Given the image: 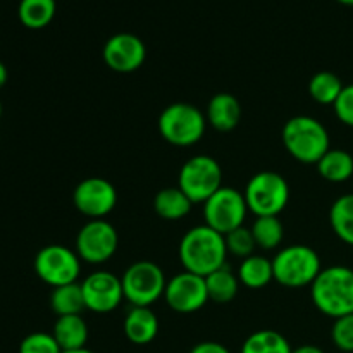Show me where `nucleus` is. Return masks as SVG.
<instances>
[{"mask_svg":"<svg viewBox=\"0 0 353 353\" xmlns=\"http://www.w3.org/2000/svg\"><path fill=\"white\" fill-rule=\"evenodd\" d=\"M238 279H240V285L250 290L265 288L274 279L272 261L255 254L243 259L238 268Z\"/></svg>","mask_w":353,"mask_h":353,"instance_id":"21","label":"nucleus"},{"mask_svg":"<svg viewBox=\"0 0 353 353\" xmlns=\"http://www.w3.org/2000/svg\"><path fill=\"white\" fill-rule=\"evenodd\" d=\"M207 293H209V302H216L224 305L236 299L238 290H240V279L230 268H221L214 271L205 278Z\"/></svg>","mask_w":353,"mask_h":353,"instance_id":"22","label":"nucleus"},{"mask_svg":"<svg viewBox=\"0 0 353 353\" xmlns=\"http://www.w3.org/2000/svg\"><path fill=\"white\" fill-rule=\"evenodd\" d=\"M207 124L221 133L233 131L240 124L241 119V105L238 99L231 93H216L209 100V105L205 109Z\"/></svg>","mask_w":353,"mask_h":353,"instance_id":"16","label":"nucleus"},{"mask_svg":"<svg viewBox=\"0 0 353 353\" xmlns=\"http://www.w3.org/2000/svg\"><path fill=\"white\" fill-rule=\"evenodd\" d=\"M281 140L286 152L302 164H317L331 148L330 131L312 116H295L286 121Z\"/></svg>","mask_w":353,"mask_h":353,"instance_id":"3","label":"nucleus"},{"mask_svg":"<svg viewBox=\"0 0 353 353\" xmlns=\"http://www.w3.org/2000/svg\"><path fill=\"white\" fill-rule=\"evenodd\" d=\"M62 353H93L92 350H88V348H79V350H68V352H62Z\"/></svg>","mask_w":353,"mask_h":353,"instance_id":"36","label":"nucleus"},{"mask_svg":"<svg viewBox=\"0 0 353 353\" xmlns=\"http://www.w3.org/2000/svg\"><path fill=\"white\" fill-rule=\"evenodd\" d=\"M247 212L248 207L243 192L230 186H221L207 202H203L205 224L224 236L243 226Z\"/></svg>","mask_w":353,"mask_h":353,"instance_id":"9","label":"nucleus"},{"mask_svg":"<svg viewBox=\"0 0 353 353\" xmlns=\"http://www.w3.org/2000/svg\"><path fill=\"white\" fill-rule=\"evenodd\" d=\"M102 57L109 69L121 74H130L143 65L147 59V47L137 34L116 33L103 45Z\"/></svg>","mask_w":353,"mask_h":353,"instance_id":"15","label":"nucleus"},{"mask_svg":"<svg viewBox=\"0 0 353 353\" xmlns=\"http://www.w3.org/2000/svg\"><path fill=\"white\" fill-rule=\"evenodd\" d=\"M178 254L185 271L207 278L214 271L226 265V240L224 234L202 224L183 234Z\"/></svg>","mask_w":353,"mask_h":353,"instance_id":"1","label":"nucleus"},{"mask_svg":"<svg viewBox=\"0 0 353 353\" xmlns=\"http://www.w3.org/2000/svg\"><path fill=\"white\" fill-rule=\"evenodd\" d=\"M178 186L193 203H203L223 186V169L210 155H193L181 165Z\"/></svg>","mask_w":353,"mask_h":353,"instance_id":"8","label":"nucleus"},{"mask_svg":"<svg viewBox=\"0 0 353 353\" xmlns=\"http://www.w3.org/2000/svg\"><path fill=\"white\" fill-rule=\"evenodd\" d=\"M316 165L330 183H345L353 176V155L343 148H330Z\"/></svg>","mask_w":353,"mask_h":353,"instance_id":"20","label":"nucleus"},{"mask_svg":"<svg viewBox=\"0 0 353 353\" xmlns=\"http://www.w3.org/2000/svg\"><path fill=\"white\" fill-rule=\"evenodd\" d=\"M34 272L52 288L78 283L81 259L64 245H47L34 257Z\"/></svg>","mask_w":353,"mask_h":353,"instance_id":"10","label":"nucleus"},{"mask_svg":"<svg viewBox=\"0 0 353 353\" xmlns=\"http://www.w3.org/2000/svg\"><path fill=\"white\" fill-rule=\"evenodd\" d=\"M76 210L90 219H103L117 203V192L112 183L100 176L85 178L78 183L72 193Z\"/></svg>","mask_w":353,"mask_h":353,"instance_id":"12","label":"nucleus"},{"mask_svg":"<svg viewBox=\"0 0 353 353\" xmlns=\"http://www.w3.org/2000/svg\"><path fill=\"white\" fill-rule=\"evenodd\" d=\"M124 334L133 345H148L159 333V319L150 307H133L123 323Z\"/></svg>","mask_w":353,"mask_h":353,"instance_id":"17","label":"nucleus"},{"mask_svg":"<svg viewBox=\"0 0 353 353\" xmlns=\"http://www.w3.org/2000/svg\"><path fill=\"white\" fill-rule=\"evenodd\" d=\"M340 3H343V6H353V0H338Z\"/></svg>","mask_w":353,"mask_h":353,"instance_id":"37","label":"nucleus"},{"mask_svg":"<svg viewBox=\"0 0 353 353\" xmlns=\"http://www.w3.org/2000/svg\"><path fill=\"white\" fill-rule=\"evenodd\" d=\"M19 353H62L52 333H31L21 341Z\"/></svg>","mask_w":353,"mask_h":353,"instance_id":"30","label":"nucleus"},{"mask_svg":"<svg viewBox=\"0 0 353 353\" xmlns=\"http://www.w3.org/2000/svg\"><path fill=\"white\" fill-rule=\"evenodd\" d=\"M164 300L178 314L199 312L209 302L205 278L188 271L172 276L165 286Z\"/></svg>","mask_w":353,"mask_h":353,"instance_id":"13","label":"nucleus"},{"mask_svg":"<svg viewBox=\"0 0 353 353\" xmlns=\"http://www.w3.org/2000/svg\"><path fill=\"white\" fill-rule=\"evenodd\" d=\"M290 341L274 330H261L252 333L241 345L240 353H292Z\"/></svg>","mask_w":353,"mask_h":353,"instance_id":"27","label":"nucleus"},{"mask_svg":"<svg viewBox=\"0 0 353 353\" xmlns=\"http://www.w3.org/2000/svg\"><path fill=\"white\" fill-rule=\"evenodd\" d=\"M243 195L255 217L279 216L290 202V185L279 172L261 171L248 179Z\"/></svg>","mask_w":353,"mask_h":353,"instance_id":"6","label":"nucleus"},{"mask_svg":"<svg viewBox=\"0 0 353 353\" xmlns=\"http://www.w3.org/2000/svg\"><path fill=\"white\" fill-rule=\"evenodd\" d=\"M310 299L324 316L331 319L353 314V269L331 265L323 269L310 285Z\"/></svg>","mask_w":353,"mask_h":353,"instance_id":"2","label":"nucleus"},{"mask_svg":"<svg viewBox=\"0 0 353 353\" xmlns=\"http://www.w3.org/2000/svg\"><path fill=\"white\" fill-rule=\"evenodd\" d=\"M272 271H274V281L285 288H303L316 281L323 268H321L319 254L312 247L290 245L274 255Z\"/></svg>","mask_w":353,"mask_h":353,"instance_id":"5","label":"nucleus"},{"mask_svg":"<svg viewBox=\"0 0 353 353\" xmlns=\"http://www.w3.org/2000/svg\"><path fill=\"white\" fill-rule=\"evenodd\" d=\"M193 202L185 195L179 186H168L157 192L154 199V209L164 221L185 219L192 210Z\"/></svg>","mask_w":353,"mask_h":353,"instance_id":"19","label":"nucleus"},{"mask_svg":"<svg viewBox=\"0 0 353 353\" xmlns=\"http://www.w3.org/2000/svg\"><path fill=\"white\" fill-rule=\"evenodd\" d=\"M224 240H226L228 254L234 255V257H240L241 261L254 255V250L257 248V243H255V238L252 234L250 228H238V230L228 233L224 236Z\"/></svg>","mask_w":353,"mask_h":353,"instance_id":"29","label":"nucleus"},{"mask_svg":"<svg viewBox=\"0 0 353 353\" xmlns=\"http://www.w3.org/2000/svg\"><path fill=\"white\" fill-rule=\"evenodd\" d=\"M333 107L340 123H343L348 128H353V83L345 86Z\"/></svg>","mask_w":353,"mask_h":353,"instance_id":"32","label":"nucleus"},{"mask_svg":"<svg viewBox=\"0 0 353 353\" xmlns=\"http://www.w3.org/2000/svg\"><path fill=\"white\" fill-rule=\"evenodd\" d=\"M0 117H2V102H0Z\"/></svg>","mask_w":353,"mask_h":353,"instance_id":"38","label":"nucleus"},{"mask_svg":"<svg viewBox=\"0 0 353 353\" xmlns=\"http://www.w3.org/2000/svg\"><path fill=\"white\" fill-rule=\"evenodd\" d=\"M119 245L117 231L109 221L90 219L76 236V254L88 264H103L114 257Z\"/></svg>","mask_w":353,"mask_h":353,"instance_id":"11","label":"nucleus"},{"mask_svg":"<svg viewBox=\"0 0 353 353\" xmlns=\"http://www.w3.org/2000/svg\"><path fill=\"white\" fill-rule=\"evenodd\" d=\"M190 353H231L224 345L217 343V341H202L196 343L195 347L190 350Z\"/></svg>","mask_w":353,"mask_h":353,"instance_id":"33","label":"nucleus"},{"mask_svg":"<svg viewBox=\"0 0 353 353\" xmlns=\"http://www.w3.org/2000/svg\"><path fill=\"white\" fill-rule=\"evenodd\" d=\"M52 334L62 352L79 350L88 341V326L81 316H61L55 321Z\"/></svg>","mask_w":353,"mask_h":353,"instance_id":"18","label":"nucleus"},{"mask_svg":"<svg viewBox=\"0 0 353 353\" xmlns=\"http://www.w3.org/2000/svg\"><path fill=\"white\" fill-rule=\"evenodd\" d=\"M86 309L95 314H109L124 300L121 278L109 271H95L81 283Z\"/></svg>","mask_w":353,"mask_h":353,"instance_id":"14","label":"nucleus"},{"mask_svg":"<svg viewBox=\"0 0 353 353\" xmlns=\"http://www.w3.org/2000/svg\"><path fill=\"white\" fill-rule=\"evenodd\" d=\"M50 307L57 317L61 316H81L86 309L85 296H83L81 283L57 286L50 293Z\"/></svg>","mask_w":353,"mask_h":353,"instance_id":"24","label":"nucleus"},{"mask_svg":"<svg viewBox=\"0 0 353 353\" xmlns=\"http://www.w3.org/2000/svg\"><path fill=\"white\" fill-rule=\"evenodd\" d=\"M292 353H324L319 347H314V345H302L299 348H293Z\"/></svg>","mask_w":353,"mask_h":353,"instance_id":"34","label":"nucleus"},{"mask_svg":"<svg viewBox=\"0 0 353 353\" xmlns=\"http://www.w3.org/2000/svg\"><path fill=\"white\" fill-rule=\"evenodd\" d=\"M331 338L338 350L347 353L353 352V314L334 319Z\"/></svg>","mask_w":353,"mask_h":353,"instance_id":"31","label":"nucleus"},{"mask_svg":"<svg viewBox=\"0 0 353 353\" xmlns=\"http://www.w3.org/2000/svg\"><path fill=\"white\" fill-rule=\"evenodd\" d=\"M124 300L133 307H152L164 296L168 279L164 271L152 261H138L124 271L123 278Z\"/></svg>","mask_w":353,"mask_h":353,"instance_id":"7","label":"nucleus"},{"mask_svg":"<svg viewBox=\"0 0 353 353\" xmlns=\"http://www.w3.org/2000/svg\"><path fill=\"white\" fill-rule=\"evenodd\" d=\"M7 78H9V72H7V68L3 65V62H0V88L7 83Z\"/></svg>","mask_w":353,"mask_h":353,"instance_id":"35","label":"nucleus"},{"mask_svg":"<svg viewBox=\"0 0 353 353\" xmlns=\"http://www.w3.org/2000/svg\"><path fill=\"white\" fill-rule=\"evenodd\" d=\"M157 128L168 143L174 147H192L205 134L207 117L196 105L176 102L162 110Z\"/></svg>","mask_w":353,"mask_h":353,"instance_id":"4","label":"nucleus"},{"mask_svg":"<svg viewBox=\"0 0 353 353\" xmlns=\"http://www.w3.org/2000/svg\"><path fill=\"white\" fill-rule=\"evenodd\" d=\"M330 224L343 243L353 247V193L334 200L330 209Z\"/></svg>","mask_w":353,"mask_h":353,"instance_id":"25","label":"nucleus"},{"mask_svg":"<svg viewBox=\"0 0 353 353\" xmlns=\"http://www.w3.org/2000/svg\"><path fill=\"white\" fill-rule=\"evenodd\" d=\"M250 230L255 238V243L262 250H274L281 245L283 238H285V228H283V223L278 216L257 217Z\"/></svg>","mask_w":353,"mask_h":353,"instance_id":"28","label":"nucleus"},{"mask_svg":"<svg viewBox=\"0 0 353 353\" xmlns=\"http://www.w3.org/2000/svg\"><path fill=\"white\" fill-rule=\"evenodd\" d=\"M57 10V0H21L17 17L30 30H41L52 23Z\"/></svg>","mask_w":353,"mask_h":353,"instance_id":"23","label":"nucleus"},{"mask_svg":"<svg viewBox=\"0 0 353 353\" xmlns=\"http://www.w3.org/2000/svg\"><path fill=\"white\" fill-rule=\"evenodd\" d=\"M343 88L345 85L340 76L331 71L316 72L309 81L310 99L321 105H334Z\"/></svg>","mask_w":353,"mask_h":353,"instance_id":"26","label":"nucleus"}]
</instances>
